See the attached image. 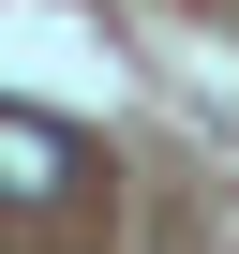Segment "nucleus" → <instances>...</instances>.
<instances>
[{
	"label": "nucleus",
	"mask_w": 239,
	"mask_h": 254,
	"mask_svg": "<svg viewBox=\"0 0 239 254\" xmlns=\"http://www.w3.org/2000/svg\"><path fill=\"white\" fill-rule=\"evenodd\" d=\"M0 194H15V209L75 194V135H45V120H0Z\"/></svg>",
	"instance_id": "nucleus-1"
}]
</instances>
